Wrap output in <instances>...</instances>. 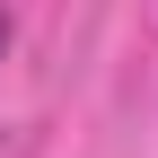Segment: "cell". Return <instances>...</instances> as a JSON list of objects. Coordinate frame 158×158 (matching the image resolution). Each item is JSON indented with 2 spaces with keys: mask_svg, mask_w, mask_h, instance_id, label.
<instances>
[{
  "mask_svg": "<svg viewBox=\"0 0 158 158\" xmlns=\"http://www.w3.org/2000/svg\"><path fill=\"white\" fill-rule=\"evenodd\" d=\"M0 44H9V18H0Z\"/></svg>",
  "mask_w": 158,
  "mask_h": 158,
  "instance_id": "obj_1",
  "label": "cell"
}]
</instances>
